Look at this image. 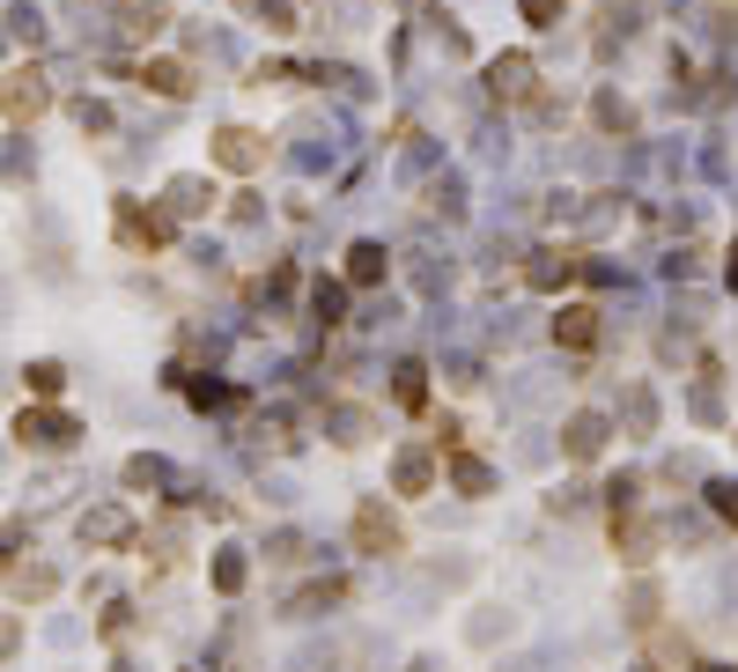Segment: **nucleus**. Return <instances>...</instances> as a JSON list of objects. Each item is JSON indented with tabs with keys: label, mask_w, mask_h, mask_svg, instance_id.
<instances>
[{
	"label": "nucleus",
	"mask_w": 738,
	"mask_h": 672,
	"mask_svg": "<svg viewBox=\"0 0 738 672\" xmlns=\"http://www.w3.org/2000/svg\"><path fill=\"white\" fill-rule=\"evenodd\" d=\"M8 436H15V451H82V436H89V429L74 422L59 399H52V407L37 399V407H23V414L8 422Z\"/></svg>",
	"instance_id": "1"
},
{
	"label": "nucleus",
	"mask_w": 738,
	"mask_h": 672,
	"mask_svg": "<svg viewBox=\"0 0 738 672\" xmlns=\"http://www.w3.org/2000/svg\"><path fill=\"white\" fill-rule=\"evenodd\" d=\"M111 229H119L126 251H171L177 215L171 207H148V199H119V207H111Z\"/></svg>",
	"instance_id": "2"
},
{
	"label": "nucleus",
	"mask_w": 738,
	"mask_h": 672,
	"mask_svg": "<svg viewBox=\"0 0 738 672\" xmlns=\"http://www.w3.org/2000/svg\"><path fill=\"white\" fill-rule=\"evenodd\" d=\"M45 111H52V82H45V67H37V59L0 75V119H8V126H37Z\"/></svg>",
	"instance_id": "3"
},
{
	"label": "nucleus",
	"mask_w": 738,
	"mask_h": 672,
	"mask_svg": "<svg viewBox=\"0 0 738 672\" xmlns=\"http://www.w3.org/2000/svg\"><path fill=\"white\" fill-rule=\"evenodd\" d=\"M355 554H377V562H392V554H406V524L384 510V502H355Z\"/></svg>",
	"instance_id": "4"
},
{
	"label": "nucleus",
	"mask_w": 738,
	"mask_h": 672,
	"mask_svg": "<svg viewBox=\"0 0 738 672\" xmlns=\"http://www.w3.org/2000/svg\"><path fill=\"white\" fill-rule=\"evenodd\" d=\"M74 540H82V548H133L141 524H133V510L104 502V510H82V518H74Z\"/></svg>",
	"instance_id": "5"
},
{
	"label": "nucleus",
	"mask_w": 738,
	"mask_h": 672,
	"mask_svg": "<svg viewBox=\"0 0 738 672\" xmlns=\"http://www.w3.org/2000/svg\"><path fill=\"white\" fill-rule=\"evenodd\" d=\"M215 163L221 171H237V177H251L259 163H267V141H259L251 126H221L215 133Z\"/></svg>",
	"instance_id": "6"
},
{
	"label": "nucleus",
	"mask_w": 738,
	"mask_h": 672,
	"mask_svg": "<svg viewBox=\"0 0 738 672\" xmlns=\"http://www.w3.org/2000/svg\"><path fill=\"white\" fill-rule=\"evenodd\" d=\"M614 548L628 570H650V554H658V524L636 518V510H614Z\"/></svg>",
	"instance_id": "7"
},
{
	"label": "nucleus",
	"mask_w": 738,
	"mask_h": 672,
	"mask_svg": "<svg viewBox=\"0 0 738 672\" xmlns=\"http://www.w3.org/2000/svg\"><path fill=\"white\" fill-rule=\"evenodd\" d=\"M133 75H141L148 97H163V104H185V97H193V67H185V59H141Z\"/></svg>",
	"instance_id": "8"
},
{
	"label": "nucleus",
	"mask_w": 738,
	"mask_h": 672,
	"mask_svg": "<svg viewBox=\"0 0 738 672\" xmlns=\"http://www.w3.org/2000/svg\"><path fill=\"white\" fill-rule=\"evenodd\" d=\"M606 451V414H568L562 422V458L568 466H590Z\"/></svg>",
	"instance_id": "9"
},
{
	"label": "nucleus",
	"mask_w": 738,
	"mask_h": 672,
	"mask_svg": "<svg viewBox=\"0 0 738 672\" xmlns=\"http://www.w3.org/2000/svg\"><path fill=\"white\" fill-rule=\"evenodd\" d=\"M0 576H8V592L30 598V606H45V598L59 592V570H52V562H8Z\"/></svg>",
	"instance_id": "10"
},
{
	"label": "nucleus",
	"mask_w": 738,
	"mask_h": 672,
	"mask_svg": "<svg viewBox=\"0 0 738 672\" xmlns=\"http://www.w3.org/2000/svg\"><path fill=\"white\" fill-rule=\"evenodd\" d=\"M554 340H562V348H576V355H590V348H598V311H590V303H562Z\"/></svg>",
	"instance_id": "11"
},
{
	"label": "nucleus",
	"mask_w": 738,
	"mask_h": 672,
	"mask_svg": "<svg viewBox=\"0 0 738 672\" xmlns=\"http://www.w3.org/2000/svg\"><path fill=\"white\" fill-rule=\"evenodd\" d=\"M392 488L399 496H428V488H436V458H428V451H399L392 458Z\"/></svg>",
	"instance_id": "12"
},
{
	"label": "nucleus",
	"mask_w": 738,
	"mask_h": 672,
	"mask_svg": "<svg viewBox=\"0 0 738 672\" xmlns=\"http://www.w3.org/2000/svg\"><path fill=\"white\" fill-rule=\"evenodd\" d=\"M451 488H458V496H495V466L488 458H473V451H451Z\"/></svg>",
	"instance_id": "13"
},
{
	"label": "nucleus",
	"mask_w": 738,
	"mask_h": 672,
	"mask_svg": "<svg viewBox=\"0 0 738 672\" xmlns=\"http://www.w3.org/2000/svg\"><path fill=\"white\" fill-rule=\"evenodd\" d=\"M163 207H171V215H207V207H215V177H171V193H163Z\"/></svg>",
	"instance_id": "14"
},
{
	"label": "nucleus",
	"mask_w": 738,
	"mask_h": 672,
	"mask_svg": "<svg viewBox=\"0 0 738 672\" xmlns=\"http://www.w3.org/2000/svg\"><path fill=\"white\" fill-rule=\"evenodd\" d=\"M163 23H171L163 0H119V30L126 37H163Z\"/></svg>",
	"instance_id": "15"
},
{
	"label": "nucleus",
	"mask_w": 738,
	"mask_h": 672,
	"mask_svg": "<svg viewBox=\"0 0 738 672\" xmlns=\"http://www.w3.org/2000/svg\"><path fill=\"white\" fill-rule=\"evenodd\" d=\"M23 392H30V399H45V407H52V399L67 392V362H52V355L23 362Z\"/></svg>",
	"instance_id": "16"
},
{
	"label": "nucleus",
	"mask_w": 738,
	"mask_h": 672,
	"mask_svg": "<svg viewBox=\"0 0 738 672\" xmlns=\"http://www.w3.org/2000/svg\"><path fill=\"white\" fill-rule=\"evenodd\" d=\"M488 89L495 97H524V89H532V59H524V52H502L488 67Z\"/></svg>",
	"instance_id": "17"
},
{
	"label": "nucleus",
	"mask_w": 738,
	"mask_h": 672,
	"mask_svg": "<svg viewBox=\"0 0 738 672\" xmlns=\"http://www.w3.org/2000/svg\"><path fill=\"white\" fill-rule=\"evenodd\" d=\"M576 267H584V259H576V251H540V267H532V289H568V281H576Z\"/></svg>",
	"instance_id": "18"
},
{
	"label": "nucleus",
	"mask_w": 738,
	"mask_h": 672,
	"mask_svg": "<svg viewBox=\"0 0 738 672\" xmlns=\"http://www.w3.org/2000/svg\"><path fill=\"white\" fill-rule=\"evenodd\" d=\"M347 584H303V592L289 598V621H311V614H325V606H340Z\"/></svg>",
	"instance_id": "19"
},
{
	"label": "nucleus",
	"mask_w": 738,
	"mask_h": 672,
	"mask_svg": "<svg viewBox=\"0 0 738 672\" xmlns=\"http://www.w3.org/2000/svg\"><path fill=\"white\" fill-rule=\"evenodd\" d=\"M207 576H215V592H221V598H237V592H245V576H251V562H245L237 548H221L215 562H207Z\"/></svg>",
	"instance_id": "20"
},
{
	"label": "nucleus",
	"mask_w": 738,
	"mask_h": 672,
	"mask_svg": "<svg viewBox=\"0 0 738 672\" xmlns=\"http://www.w3.org/2000/svg\"><path fill=\"white\" fill-rule=\"evenodd\" d=\"M347 281H355V289H377V281H384V245H355L347 251Z\"/></svg>",
	"instance_id": "21"
},
{
	"label": "nucleus",
	"mask_w": 738,
	"mask_h": 672,
	"mask_svg": "<svg viewBox=\"0 0 738 672\" xmlns=\"http://www.w3.org/2000/svg\"><path fill=\"white\" fill-rule=\"evenodd\" d=\"M163 480H171V466H163V458H148V451H133V458H126V488H133V496H141V488H163Z\"/></svg>",
	"instance_id": "22"
},
{
	"label": "nucleus",
	"mask_w": 738,
	"mask_h": 672,
	"mask_svg": "<svg viewBox=\"0 0 738 672\" xmlns=\"http://www.w3.org/2000/svg\"><path fill=\"white\" fill-rule=\"evenodd\" d=\"M590 119L606 126V133H628V126H636V111H628V104H620L614 89H598V104H590Z\"/></svg>",
	"instance_id": "23"
},
{
	"label": "nucleus",
	"mask_w": 738,
	"mask_h": 672,
	"mask_svg": "<svg viewBox=\"0 0 738 672\" xmlns=\"http://www.w3.org/2000/svg\"><path fill=\"white\" fill-rule=\"evenodd\" d=\"M650 621H658V584L642 576L636 592H628V628H650Z\"/></svg>",
	"instance_id": "24"
},
{
	"label": "nucleus",
	"mask_w": 738,
	"mask_h": 672,
	"mask_svg": "<svg viewBox=\"0 0 738 672\" xmlns=\"http://www.w3.org/2000/svg\"><path fill=\"white\" fill-rule=\"evenodd\" d=\"M126 628H133V598H111V606L97 614V636H104V643H119Z\"/></svg>",
	"instance_id": "25"
},
{
	"label": "nucleus",
	"mask_w": 738,
	"mask_h": 672,
	"mask_svg": "<svg viewBox=\"0 0 738 672\" xmlns=\"http://www.w3.org/2000/svg\"><path fill=\"white\" fill-rule=\"evenodd\" d=\"M628 429H636V436L658 429V399H650V392H628Z\"/></svg>",
	"instance_id": "26"
},
{
	"label": "nucleus",
	"mask_w": 738,
	"mask_h": 672,
	"mask_svg": "<svg viewBox=\"0 0 738 672\" xmlns=\"http://www.w3.org/2000/svg\"><path fill=\"white\" fill-rule=\"evenodd\" d=\"M8 658H23V614L0 606V665H8Z\"/></svg>",
	"instance_id": "27"
},
{
	"label": "nucleus",
	"mask_w": 738,
	"mask_h": 672,
	"mask_svg": "<svg viewBox=\"0 0 738 672\" xmlns=\"http://www.w3.org/2000/svg\"><path fill=\"white\" fill-rule=\"evenodd\" d=\"M517 15H524L532 30H554L562 23V0H517Z\"/></svg>",
	"instance_id": "28"
},
{
	"label": "nucleus",
	"mask_w": 738,
	"mask_h": 672,
	"mask_svg": "<svg viewBox=\"0 0 738 672\" xmlns=\"http://www.w3.org/2000/svg\"><path fill=\"white\" fill-rule=\"evenodd\" d=\"M23 548H30V524H23V518H8V524H0V570H8V562H15Z\"/></svg>",
	"instance_id": "29"
},
{
	"label": "nucleus",
	"mask_w": 738,
	"mask_h": 672,
	"mask_svg": "<svg viewBox=\"0 0 738 672\" xmlns=\"http://www.w3.org/2000/svg\"><path fill=\"white\" fill-rule=\"evenodd\" d=\"M709 510L724 524H738V480H709Z\"/></svg>",
	"instance_id": "30"
},
{
	"label": "nucleus",
	"mask_w": 738,
	"mask_h": 672,
	"mask_svg": "<svg viewBox=\"0 0 738 672\" xmlns=\"http://www.w3.org/2000/svg\"><path fill=\"white\" fill-rule=\"evenodd\" d=\"M8 30H15L23 45H45V15H37V8H15V15H8Z\"/></svg>",
	"instance_id": "31"
},
{
	"label": "nucleus",
	"mask_w": 738,
	"mask_h": 672,
	"mask_svg": "<svg viewBox=\"0 0 738 672\" xmlns=\"http://www.w3.org/2000/svg\"><path fill=\"white\" fill-rule=\"evenodd\" d=\"M74 119H82V133H111V104L82 97V104H74Z\"/></svg>",
	"instance_id": "32"
},
{
	"label": "nucleus",
	"mask_w": 738,
	"mask_h": 672,
	"mask_svg": "<svg viewBox=\"0 0 738 672\" xmlns=\"http://www.w3.org/2000/svg\"><path fill=\"white\" fill-rule=\"evenodd\" d=\"M267 562H281V570H295V562H303V532H273Z\"/></svg>",
	"instance_id": "33"
},
{
	"label": "nucleus",
	"mask_w": 738,
	"mask_h": 672,
	"mask_svg": "<svg viewBox=\"0 0 738 672\" xmlns=\"http://www.w3.org/2000/svg\"><path fill=\"white\" fill-rule=\"evenodd\" d=\"M421 362H399V399H406V407H421V399H428V384H421Z\"/></svg>",
	"instance_id": "34"
},
{
	"label": "nucleus",
	"mask_w": 738,
	"mask_h": 672,
	"mask_svg": "<svg viewBox=\"0 0 738 672\" xmlns=\"http://www.w3.org/2000/svg\"><path fill=\"white\" fill-rule=\"evenodd\" d=\"M318 318H325V325L340 318V289H333V281H318Z\"/></svg>",
	"instance_id": "35"
},
{
	"label": "nucleus",
	"mask_w": 738,
	"mask_h": 672,
	"mask_svg": "<svg viewBox=\"0 0 738 672\" xmlns=\"http://www.w3.org/2000/svg\"><path fill=\"white\" fill-rule=\"evenodd\" d=\"M694 672H731V665H716V658H702V665H694Z\"/></svg>",
	"instance_id": "36"
},
{
	"label": "nucleus",
	"mask_w": 738,
	"mask_h": 672,
	"mask_svg": "<svg viewBox=\"0 0 738 672\" xmlns=\"http://www.w3.org/2000/svg\"><path fill=\"white\" fill-rule=\"evenodd\" d=\"M111 672H141V665H126V658H119V665H111Z\"/></svg>",
	"instance_id": "37"
},
{
	"label": "nucleus",
	"mask_w": 738,
	"mask_h": 672,
	"mask_svg": "<svg viewBox=\"0 0 738 672\" xmlns=\"http://www.w3.org/2000/svg\"><path fill=\"white\" fill-rule=\"evenodd\" d=\"M731 289H738V251H731Z\"/></svg>",
	"instance_id": "38"
},
{
	"label": "nucleus",
	"mask_w": 738,
	"mask_h": 672,
	"mask_svg": "<svg viewBox=\"0 0 738 672\" xmlns=\"http://www.w3.org/2000/svg\"><path fill=\"white\" fill-rule=\"evenodd\" d=\"M636 672H650V665H636Z\"/></svg>",
	"instance_id": "39"
}]
</instances>
